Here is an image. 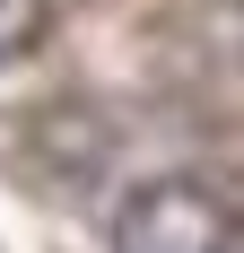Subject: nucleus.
Returning a JSON list of instances; mask_svg holds the SVG:
<instances>
[{
	"mask_svg": "<svg viewBox=\"0 0 244 253\" xmlns=\"http://www.w3.org/2000/svg\"><path fill=\"white\" fill-rule=\"evenodd\" d=\"M35 18H44V0H0V52L26 44V35H35Z\"/></svg>",
	"mask_w": 244,
	"mask_h": 253,
	"instance_id": "2",
	"label": "nucleus"
},
{
	"mask_svg": "<svg viewBox=\"0 0 244 253\" xmlns=\"http://www.w3.org/2000/svg\"><path fill=\"white\" fill-rule=\"evenodd\" d=\"M122 253H227V210L201 175H148L122 210Z\"/></svg>",
	"mask_w": 244,
	"mask_h": 253,
	"instance_id": "1",
	"label": "nucleus"
}]
</instances>
